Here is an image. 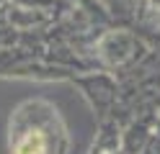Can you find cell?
I'll return each mask as SVG.
<instances>
[{"instance_id":"cell-1","label":"cell","mask_w":160,"mask_h":154,"mask_svg":"<svg viewBox=\"0 0 160 154\" xmlns=\"http://www.w3.org/2000/svg\"><path fill=\"white\" fill-rule=\"evenodd\" d=\"M44 149H47L44 136L34 131V133H26L23 139H18V144H16L13 154H44Z\"/></svg>"}]
</instances>
